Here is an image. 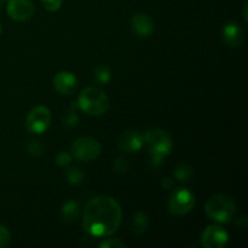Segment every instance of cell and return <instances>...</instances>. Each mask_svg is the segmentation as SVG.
Returning a JSON list of instances; mask_svg holds the SVG:
<instances>
[{"mask_svg":"<svg viewBox=\"0 0 248 248\" xmlns=\"http://www.w3.org/2000/svg\"><path fill=\"white\" fill-rule=\"evenodd\" d=\"M53 86L61 94L74 93L78 87V80L70 72H60L53 78Z\"/></svg>","mask_w":248,"mask_h":248,"instance_id":"12","label":"cell"},{"mask_svg":"<svg viewBox=\"0 0 248 248\" xmlns=\"http://www.w3.org/2000/svg\"><path fill=\"white\" fill-rule=\"evenodd\" d=\"M143 145L150 154V161L154 167H159L169 156L173 148L171 137L161 128H152L143 133Z\"/></svg>","mask_w":248,"mask_h":248,"instance_id":"2","label":"cell"},{"mask_svg":"<svg viewBox=\"0 0 248 248\" xmlns=\"http://www.w3.org/2000/svg\"><path fill=\"white\" fill-rule=\"evenodd\" d=\"M123 210L118 201L108 195L96 196L86 203L82 227L91 236L108 237L120 227Z\"/></svg>","mask_w":248,"mask_h":248,"instance_id":"1","label":"cell"},{"mask_svg":"<svg viewBox=\"0 0 248 248\" xmlns=\"http://www.w3.org/2000/svg\"><path fill=\"white\" fill-rule=\"evenodd\" d=\"M236 224L239 225L240 228H242V229H246V227H247V219H246V217H244V216H242V217H240L239 220H237Z\"/></svg>","mask_w":248,"mask_h":248,"instance_id":"27","label":"cell"},{"mask_svg":"<svg viewBox=\"0 0 248 248\" xmlns=\"http://www.w3.org/2000/svg\"><path fill=\"white\" fill-rule=\"evenodd\" d=\"M41 1H43L44 7H45L47 11L55 12L61 9L63 0H41Z\"/></svg>","mask_w":248,"mask_h":248,"instance_id":"25","label":"cell"},{"mask_svg":"<svg viewBox=\"0 0 248 248\" xmlns=\"http://www.w3.org/2000/svg\"><path fill=\"white\" fill-rule=\"evenodd\" d=\"M0 34H1V23H0Z\"/></svg>","mask_w":248,"mask_h":248,"instance_id":"29","label":"cell"},{"mask_svg":"<svg viewBox=\"0 0 248 248\" xmlns=\"http://www.w3.org/2000/svg\"><path fill=\"white\" fill-rule=\"evenodd\" d=\"M195 196L189 189L179 188L171 194L169 199V211L174 216H184L193 210Z\"/></svg>","mask_w":248,"mask_h":248,"instance_id":"7","label":"cell"},{"mask_svg":"<svg viewBox=\"0 0 248 248\" xmlns=\"http://www.w3.org/2000/svg\"><path fill=\"white\" fill-rule=\"evenodd\" d=\"M52 121V114L45 106H38L31 109L26 119V127L31 133L40 135L47 131Z\"/></svg>","mask_w":248,"mask_h":248,"instance_id":"6","label":"cell"},{"mask_svg":"<svg viewBox=\"0 0 248 248\" xmlns=\"http://www.w3.org/2000/svg\"><path fill=\"white\" fill-rule=\"evenodd\" d=\"M161 186L165 190H171V189L173 188L174 184H173V181H172L170 177H165V178L161 181Z\"/></svg>","mask_w":248,"mask_h":248,"instance_id":"26","label":"cell"},{"mask_svg":"<svg viewBox=\"0 0 248 248\" xmlns=\"http://www.w3.org/2000/svg\"><path fill=\"white\" fill-rule=\"evenodd\" d=\"M205 212L215 222L225 224L234 219L236 215V203L230 196L217 194L211 196L205 203Z\"/></svg>","mask_w":248,"mask_h":248,"instance_id":"3","label":"cell"},{"mask_svg":"<svg viewBox=\"0 0 248 248\" xmlns=\"http://www.w3.org/2000/svg\"><path fill=\"white\" fill-rule=\"evenodd\" d=\"M65 178H67L68 183L72 186H79L84 182L85 173L82 170L78 169V167H70L67 172H65Z\"/></svg>","mask_w":248,"mask_h":248,"instance_id":"18","label":"cell"},{"mask_svg":"<svg viewBox=\"0 0 248 248\" xmlns=\"http://www.w3.org/2000/svg\"><path fill=\"white\" fill-rule=\"evenodd\" d=\"M118 147L121 152L136 153L143 147V133L137 130H127L119 136Z\"/></svg>","mask_w":248,"mask_h":248,"instance_id":"10","label":"cell"},{"mask_svg":"<svg viewBox=\"0 0 248 248\" xmlns=\"http://www.w3.org/2000/svg\"><path fill=\"white\" fill-rule=\"evenodd\" d=\"M229 241V235L219 225H210L201 234V244L205 248H223Z\"/></svg>","mask_w":248,"mask_h":248,"instance_id":"8","label":"cell"},{"mask_svg":"<svg viewBox=\"0 0 248 248\" xmlns=\"http://www.w3.org/2000/svg\"><path fill=\"white\" fill-rule=\"evenodd\" d=\"M62 123L63 126L67 128L75 127V126L78 125V123H79V115H78L75 110H68L67 113L63 115Z\"/></svg>","mask_w":248,"mask_h":248,"instance_id":"20","label":"cell"},{"mask_svg":"<svg viewBox=\"0 0 248 248\" xmlns=\"http://www.w3.org/2000/svg\"><path fill=\"white\" fill-rule=\"evenodd\" d=\"M73 155L68 152H61L60 154L56 156V164L60 167H67L72 164Z\"/></svg>","mask_w":248,"mask_h":248,"instance_id":"21","label":"cell"},{"mask_svg":"<svg viewBox=\"0 0 248 248\" xmlns=\"http://www.w3.org/2000/svg\"><path fill=\"white\" fill-rule=\"evenodd\" d=\"M77 106L89 115H103L109 109V97L98 87H86L79 94Z\"/></svg>","mask_w":248,"mask_h":248,"instance_id":"4","label":"cell"},{"mask_svg":"<svg viewBox=\"0 0 248 248\" xmlns=\"http://www.w3.org/2000/svg\"><path fill=\"white\" fill-rule=\"evenodd\" d=\"M101 248H125L126 245L118 239H107L99 244Z\"/></svg>","mask_w":248,"mask_h":248,"instance_id":"24","label":"cell"},{"mask_svg":"<svg viewBox=\"0 0 248 248\" xmlns=\"http://www.w3.org/2000/svg\"><path fill=\"white\" fill-rule=\"evenodd\" d=\"M80 216V206L77 201L69 200L63 203L61 210V218L64 223H74Z\"/></svg>","mask_w":248,"mask_h":248,"instance_id":"14","label":"cell"},{"mask_svg":"<svg viewBox=\"0 0 248 248\" xmlns=\"http://www.w3.org/2000/svg\"><path fill=\"white\" fill-rule=\"evenodd\" d=\"M148 227H149V218L142 211H138L135 213L132 219V224H131V230L135 235H142L147 232Z\"/></svg>","mask_w":248,"mask_h":248,"instance_id":"15","label":"cell"},{"mask_svg":"<svg viewBox=\"0 0 248 248\" xmlns=\"http://www.w3.org/2000/svg\"><path fill=\"white\" fill-rule=\"evenodd\" d=\"M194 176V171L189 165L186 164H181L176 167L174 170V177H176L177 181L182 182V183H186V182L190 181Z\"/></svg>","mask_w":248,"mask_h":248,"instance_id":"17","label":"cell"},{"mask_svg":"<svg viewBox=\"0 0 248 248\" xmlns=\"http://www.w3.org/2000/svg\"><path fill=\"white\" fill-rule=\"evenodd\" d=\"M244 29L235 22H229L223 28V39L227 45L232 47H237L244 41Z\"/></svg>","mask_w":248,"mask_h":248,"instance_id":"13","label":"cell"},{"mask_svg":"<svg viewBox=\"0 0 248 248\" xmlns=\"http://www.w3.org/2000/svg\"><path fill=\"white\" fill-rule=\"evenodd\" d=\"M131 27L133 31L140 38H148L154 33V21L147 14L138 12L131 18Z\"/></svg>","mask_w":248,"mask_h":248,"instance_id":"11","label":"cell"},{"mask_svg":"<svg viewBox=\"0 0 248 248\" xmlns=\"http://www.w3.org/2000/svg\"><path fill=\"white\" fill-rule=\"evenodd\" d=\"M114 170L116 173H126L128 171V162L125 157H118L114 162Z\"/></svg>","mask_w":248,"mask_h":248,"instance_id":"22","label":"cell"},{"mask_svg":"<svg viewBox=\"0 0 248 248\" xmlns=\"http://www.w3.org/2000/svg\"><path fill=\"white\" fill-rule=\"evenodd\" d=\"M10 239H11V235H10L9 229L5 225L0 224V248L6 247L10 244Z\"/></svg>","mask_w":248,"mask_h":248,"instance_id":"23","label":"cell"},{"mask_svg":"<svg viewBox=\"0 0 248 248\" xmlns=\"http://www.w3.org/2000/svg\"><path fill=\"white\" fill-rule=\"evenodd\" d=\"M6 11L10 18L14 21L24 22L33 17L35 7L29 0H9Z\"/></svg>","mask_w":248,"mask_h":248,"instance_id":"9","label":"cell"},{"mask_svg":"<svg viewBox=\"0 0 248 248\" xmlns=\"http://www.w3.org/2000/svg\"><path fill=\"white\" fill-rule=\"evenodd\" d=\"M70 152V154L79 161L89 162L99 156L101 144L92 137H80L72 143Z\"/></svg>","mask_w":248,"mask_h":248,"instance_id":"5","label":"cell"},{"mask_svg":"<svg viewBox=\"0 0 248 248\" xmlns=\"http://www.w3.org/2000/svg\"><path fill=\"white\" fill-rule=\"evenodd\" d=\"M2 4H4V2H2L1 0H0V7H1V5H2Z\"/></svg>","mask_w":248,"mask_h":248,"instance_id":"28","label":"cell"},{"mask_svg":"<svg viewBox=\"0 0 248 248\" xmlns=\"http://www.w3.org/2000/svg\"><path fill=\"white\" fill-rule=\"evenodd\" d=\"M2 2H6V1H9V0H1Z\"/></svg>","mask_w":248,"mask_h":248,"instance_id":"30","label":"cell"},{"mask_svg":"<svg viewBox=\"0 0 248 248\" xmlns=\"http://www.w3.org/2000/svg\"><path fill=\"white\" fill-rule=\"evenodd\" d=\"M45 149H44V145L41 144L39 140H31V142L27 144V153H28L31 156L33 157H40L44 154Z\"/></svg>","mask_w":248,"mask_h":248,"instance_id":"19","label":"cell"},{"mask_svg":"<svg viewBox=\"0 0 248 248\" xmlns=\"http://www.w3.org/2000/svg\"><path fill=\"white\" fill-rule=\"evenodd\" d=\"M93 79L98 85L108 84L111 79V72L110 69H109V67H107V65L104 64H101L98 65V67L94 68Z\"/></svg>","mask_w":248,"mask_h":248,"instance_id":"16","label":"cell"}]
</instances>
